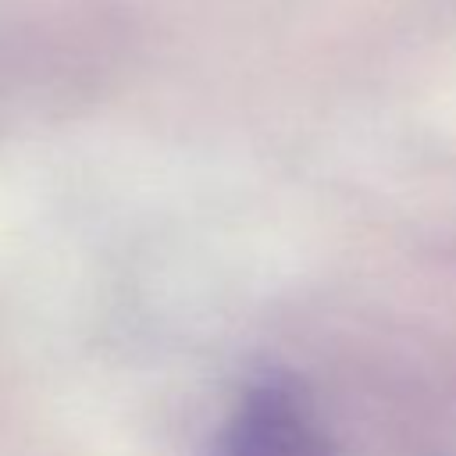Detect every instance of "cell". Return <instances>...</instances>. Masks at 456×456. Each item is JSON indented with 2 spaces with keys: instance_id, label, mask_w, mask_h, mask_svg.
I'll list each match as a JSON object with an SVG mask.
<instances>
[{
  "instance_id": "obj_1",
  "label": "cell",
  "mask_w": 456,
  "mask_h": 456,
  "mask_svg": "<svg viewBox=\"0 0 456 456\" xmlns=\"http://www.w3.org/2000/svg\"><path fill=\"white\" fill-rule=\"evenodd\" d=\"M207 456H331L317 410L285 370L249 378L214 428Z\"/></svg>"
}]
</instances>
